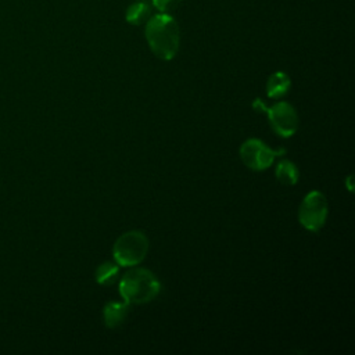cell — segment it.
I'll return each mask as SVG.
<instances>
[{"label":"cell","mask_w":355,"mask_h":355,"mask_svg":"<svg viewBox=\"0 0 355 355\" xmlns=\"http://www.w3.org/2000/svg\"><path fill=\"white\" fill-rule=\"evenodd\" d=\"M144 36L150 50L161 60H172L180 44L179 25L171 14L158 12L146 22Z\"/></svg>","instance_id":"6da1fadb"},{"label":"cell","mask_w":355,"mask_h":355,"mask_svg":"<svg viewBox=\"0 0 355 355\" xmlns=\"http://www.w3.org/2000/svg\"><path fill=\"white\" fill-rule=\"evenodd\" d=\"M159 291V280L151 270L144 268H133L119 280V294L128 305L150 302Z\"/></svg>","instance_id":"7a4b0ae2"},{"label":"cell","mask_w":355,"mask_h":355,"mask_svg":"<svg viewBox=\"0 0 355 355\" xmlns=\"http://www.w3.org/2000/svg\"><path fill=\"white\" fill-rule=\"evenodd\" d=\"M148 239L140 230H129L121 234L112 247V255L119 266H136L147 255Z\"/></svg>","instance_id":"3957f363"},{"label":"cell","mask_w":355,"mask_h":355,"mask_svg":"<svg viewBox=\"0 0 355 355\" xmlns=\"http://www.w3.org/2000/svg\"><path fill=\"white\" fill-rule=\"evenodd\" d=\"M255 110H262L270 122V126L280 137H291L298 129V115L291 104L287 101H277L266 107L261 100L254 101Z\"/></svg>","instance_id":"277c9868"},{"label":"cell","mask_w":355,"mask_h":355,"mask_svg":"<svg viewBox=\"0 0 355 355\" xmlns=\"http://www.w3.org/2000/svg\"><path fill=\"white\" fill-rule=\"evenodd\" d=\"M327 211L329 207L324 194L313 190L304 197L298 209V220L306 230L318 232L326 222Z\"/></svg>","instance_id":"5b68a950"},{"label":"cell","mask_w":355,"mask_h":355,"mask_svg":"<svg viewBox=\"0 0 355 355\" xmlns=\"http://www.w3.org/2000/svg\"><path fill=\"white\" fill-rule=\"evenodd\" d=\"M284 153V148L273 150L259 139H248L240 147L241 161L252 171H263L269 168L275 158Z\"/></svg>","instance_id":"8992f818"},{"label":"cell","mask_w":355,"mask_h":355,"mask_svg":"<svg viewBox=\"0 0 355 355\" xmlns=\"http://www.w3.org/2000/svg\"><path fill=\"white\" fill-rule=\"evenodd\" d=\"M103 315H104L105 326L110 329H115L125 322L128 316V304L125 301L123 302L110 301L105 304L103 309Z\"/></svg>","instance_id":"52a82bcc"},{"label":"cell","mask_w":355,"mask_h":355,"mask_svg":"<svg viewBox=\"0 0 355 355\" xmlns=\"http://www.w3.org/2000/svg\"><path fill=\"white\" fill-rule=\"evenodd\" d=\"M291 86L290 76L286 72L277 71L272 73L266 82V93L270 98H279L283 97Z\"/></svg>","instance_id":"ba28073f"},{"label":"cell","mask_w":355,"mask_h":355,"mask_svg":"<svg viewBox=\"0 0 355 355\" xmlns=\"http://www.w3.org/2000/svg\"><path fill=\"white\" fill-rule=\"evenodd\" d=\"M151 6L146 1H135L132 3L125 14V19L130 25H144L151 17Z\"/></svg>","instance_id":"9c48e42d"},{"label":"cell","mask_w":355,"mask_h":355,"mask_svg":"<svg viewBox=\"0 0 355 355\" xmlns=\"http://www.w3.org/2000/svg\"><path fill=\"white\" fill-rule=\"evenodd\" d=\"M275 173H276V179L282 184H286V186L295 184L298 182V178H300V173H298V169H297L295 164L288 161V159H282L276 165Z\"/></svg>","instance_id":"30bf717a"},{"label":"cell","mask_w":355,"mask_h":355,"mask_svg":"<svg viewBox=\"0 0 355 355\" xmlns=\"http://www.w3.org/2000/svg\"><path fill=\"white\" fill-rule=\"evenodd\" d=\"M119 273V265L116 262H103L96 269V282L101 286L112 284Z\"/></svg>","instance_id":"8fae6325"},{"label":"cell","mask_w":355,"mask_h":355,"mask_svg":"<svg viewBox=\"0 0 355 355\" xmlns=\"http://www.w3.org/2000/svg\"><path fill=\"white\" fill-rule=\"evenodd\" d=\"M183 0H151V6L158 11L164 14H171L175 11Z\"/></svg>","instance_id":"7c38bea8"}]
</instances>
